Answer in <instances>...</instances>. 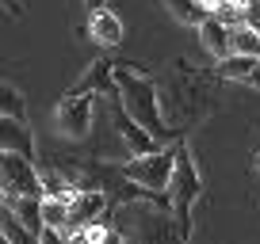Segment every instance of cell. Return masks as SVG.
Wrapping results in <instances>:
<instances>
[{
  "label": "cell",
  "instance_id": "cell-1",
  "mask_svg": "<svg viewBox=\"0 0 260 244\" xmlns=\"http://www.w3.org/2000/svg\"><path fill=\"white\" fill-rule=\"evenodd\" d=\"M115 92H119V103L130 118L138 122L142 130H149L157 141L172 138V126L161 114V92H157L153 76L146 69H130V65H115Z\"/></svg>",
  "mask_w": 260,
  "mask_h": 244
},
{
  "label": "cell",
  "instance_id": "cell-2",
  "mask_svg": "<svg viewBox=\"0 0 260 244\" xmlns=\"http://www.w3.org/2000/svg\"><path fill=\"white\" fill-rule=\"evenodd\" d=\"M199 191H203V183H199V172H195V160L191 153H187L184 145L176 149V172H172V183H169V206H172V218H176V236L180 240H187V233H191V206L195 198H199Z\"/></svg>",
  "mask_w": 260,
  "mask_h": 244
},
{
  "label": "cell",
  "instance_id": "cell-3",
  "mask_svg": "<svg viewBox=\"0 0 260 244\" xmlns=\"http://www.w3.org/2000/svg\"><path fill=\"white\" fill-rule=\"evenodd\" d=\"M172 172H176V149H157V153L134 156V160L122 168V176H126L130 183H138L142 191L157 195V191H169Z\"/></svg>",
  "mask_w": 260,
  "mask_h": 244
},
{
  "label": "cell",
  "instance_id": "cell-4",
  "mask_svg": "<svg viewBox=\"0 0 260 244\" xmlns=\"http://www.w3.org/2000/svg\"><path fill=\"white\" fill-rule=\"evenodd\" d=\"M0 176H4V195L12 198H42V176L35 172V160L16 153L0 156Z\"/></svg>",
  "mask_w": 260,
  "mask_h": 244
},
{
  "label": "cell",
  "instance_id": "cell-5",
  "mask_svg": "<svg viewBox=\"0 0 260 244\" xmlns=\"http://www.w3.org/2000/svg\"><path fill=\"white\" fill-rule=\"evenodd\" d=\"M92 126V96H65L57 103V134L84 138Z\"/></svg>",
  "mask_w": 260,
  "mask_h": 244
},
{
  "label": "cell",
  "instance_id": "cell-6",
  "mask_svg": "<svg viewBox=\"0 0 260 244\" xmlns=\"http://www.w3.org/2000/svg\"><path fill=\"white\" fill-rule=\"evenodd\" d=\"M199 42H203V50L211 57H218V61H230V57H234V31L214 16H207L203 23H199Z\"/></svg>",
  "mask_w": 260,
  "mask_h": 244
},
{
  "label": "cell",
  "instance_id": "cell-7",
  "mask_svg": "<svg viewBox=\"0 0 260 244\" xmlns=\"http://www.w3.org/2000/svg\"><path fill=\"white\" fill-rule=\"evenodd\" d=\"M104 214V195L100 191H73L69 198V229H88Z\"/></svg>",
  "mask_w": 260,
  "mask_h": 244
},
{
  "label": "cell",
  "instance_id": "cell-8",
  "mask_svg": "<svg viewBox=\"0 0 260 244\" xmlns=\"http://www.w3.org/2000/svg\"><path fill=\"white\" fill-rule=\"evenodd\" d=\"M115 126H119V134H122V141H126V149H130V153H138V156L157 153V138H153L149 130H142L138 122H134L126 111H122V103L115 107Z\"/></svg>",
  "mask_w": 260,
  "mask_h": 244
},
{
  "label": "cell",
  "instance_id": "cell-9",
  "mask_svg": "<svg viewBox=\"0 0 260 244\" xmlns=\"http://www.w3.org/2000/svg\"><path fill=\"white\" fill-rule=\"evenodd\" d=\"M0 149H4V153H16V156L35 160V138H31V130H27V122L0 118Z\"/></svg>",
  "mask_w": 260,
  "mask_h": 244
},
{
  "label": "cell",
  "instance_id": "cell-10",
  "mask_svg": "<svg viewBox=\"0 0 260 244\" xmlns=\"http://www.w3.org/2000/svg\"><path fill=\"white\" fill-rule=\"evenodd\" d=\"M88 34L100 42V46H119L122 42V23H119V16L115 12H92V19H88Z\"/></svg>",
  "mask_w": 260,
  "mask_h": 244
},
{
  "label": "cell",
  "instance_id": "cell-11",
  "mask_svg": "<svg viewBox=\"0 0 260 244\" xmlns=\"http://www.w3.org/2000/svg\"><path fill=\"white\" fill-rule=\"evenodd\" d=\"M4 206H12V214H16L31 233L42 236V229H46V221H42V198H12V195H4Z\"/></svg>",
  "mask_w": 260,
  "mask_h": 244
},
{
  "label": "cell",
  "instance_id": "cell-12",
  "mask_svg": "<svg viewBox=\"0 0 260 244\" xmlns=\"http://www.w3.org/2000/svg\"><path fill=\"white\" fill-rule=\"evenodd\" d=\"M0 240H8V244H39V233H31V229L12 214V206H4V218H0Z\"/></svg>",
  "mask_w": 260,
  "mask_h": 244
},
{
  "label": "cell",
  "instance_id": "cell-13",
  "mask_svg": "<svg viewBox=\"0 0 260 244\" xmlns=\"http://www.w3.org/2000/svg\"><path fill=\"white\" fill-rule=\"evenodd\" d=\"M260 65V57H241V54H234L230 57V61H222L218 65V76H226V80H249L252 76V69Z\"/></svg>",
  "mask_w": 260,
  "mask_h": 244
},
{
  "label": "cell",
  "instance_id": "cell-14",
  "mask_svg": "<svg viewBox=\"0 0 260 244\" xmlns=\"http://www.w3.org/2000/svg\"><path fill=\"white\" fill-rule=\"evenodd\" d=\"M0 114H4V118H16V122H27V103H23V96H19V88L0 84Z\"/></svg>",
  "mask_w": 260,
  "mask_h": 244
},
{
  "label": "cell",
  "instance_id": "cell-15",
  "mask_svg": "<svg viewBox=\"0 0 260 244\" xmlns=\"http://www.w3.org/2000/svg\"><path fill=\"white\" fill-rule=\"evenodd\" d=\"M165 8H169L180 23H187V27H199V23L207 19V12H203V4H199V0H165Z\"/></svg>",
  "mask_w": 260,
  "mask_h": 244
},
{
  "label": "cell",
  "instance_id": "cell-16",
  "mask_svg": "<svg viewBox=\"0 0 260 244\" xmlns=\"http://www.w3.org/2000/svg\"><path fill=\"white\" fill-rule=\"evenodd\" d=\"M42 221H46V229H69V202L65 198H42Z\"/></svg>",
  "mask_w": 260,
  "mask_h": 244
},
{
  "label": "cell",
  "instance_id": "cell-17",
  "mask_svg": "<svg viewBox=\"0 0 260 244\" xmlns=\"http://www.w3.org/2000/svg\"><path fill=\"white\" fill-rule=\"evenodd\" d=\"M234 54L260 57V31L256 27H234Z\"/></svg>",
  "mask_w": 260,
  "mask_h": 244
},
{
  "label": "cell",
  "instance_id": "cell-18",
  "mask_svg": "<svg viewBox=\"0 0 260 244\" xmlns=\"http://www.w3.org/2000/svg\"><path fill=\"white\" fill-rule=\"evenodd\" d=\"M39 244H69V236H65V229H42Z\"/></svg>",
  "mask_w": 260,
  "mask_h": 244
},
{
  "label": "cell",
  "instance_id": "cell-19",
  "mask_svg": "<svg viewBox=\"0 0 260 244\" xmlns=\"http://www.w3.org/2000/svg\"><path fill=\"white\" fill-rule=\"evenodd\" d=\"M96 244H122V236L115 233V229H104V233H100V240Z\"/></svg>",
  "mask_w": 260,
  "mask_h": 244
},
{
  "label": "cell",
  "instance_id": "cell-20",
  "mask_svg": "<svg viewBox=\"0 0 260 244\" xmlns=\"http://www.w3.org/2000/svg\"><path fill=\"white\" fill-rule=\"evenodd\" d=\"M104 4H107V0H84V8H88V12H104Z\"/></svg>",
  "mask_w": 260,
  "mask_h": 244
},
{
  "label": "cell",
  "instance_id": "cell-21",
  "mask_svg": "<svg viewBox=\"0 0 260 244\" xmlns=\"http://www.w3.org/2000/svg\"><path fill=\"white\" fill-rule=\"evenodd\" d=\"M245 84H249V88H260V65L252 69V76H249V80H245Z\"/></svg>",
  "mask_w": 260,
  "mask_h": 244
},
{
  "label": "cell",
  "instance_id": "cell-22",
  "mask_svg": "<svg viewBox=\"0 0 260 244\" xmlns=\"http://www.w3.org/2000/svg\"><path fill=\"white\" fill-rule=\"evenodd\" d=\"M4 8H8L12 16H19V12H23V8H19V0H4Z\"/></svg>",
  "mask_w": 260,
  "mask_h": 244
},
{
  "label": "cell",
  "instance_id": "cell-23",
  "mask_svg": "<svg viewBox=\"0 0 260 244\" xmlns=\"http://www.w3.org/2000/svg\"><path fill=\"white\" fill-rule=\"evenodd\" d=\"M256 164H260V160H256Z\"/></svg>",
  "mask_w": 260,
  "mask_h": 244
}]
</instances>
